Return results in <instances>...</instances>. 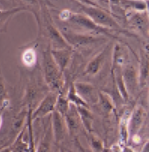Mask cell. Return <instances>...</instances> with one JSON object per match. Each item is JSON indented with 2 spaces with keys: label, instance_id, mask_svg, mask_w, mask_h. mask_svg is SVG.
Returning <instances> with one entry per match:
<instances>
[{
  "label": "cell",
  "instance_id": "cell-8",
  "mask_svg": "<svg viewBox=\"0 0 149 152\" xmlns=\"http://www.w3.org/2000/svg\"><path fill=\"white\" fill-rule=\"evenodd\" d=\"M67 129L68 128H67L64 116L61 115L57 111H54L52 113V130L55 140L61 141L63 139L64 136L66 135Z\"/></svg>",
  "mask_w": 149,
  "mask_h": 152
},
{
  "label": "cell",
  "instance_id": "cell-11",
  "mask_svg": "<svg viewBox=\"0 0 149 152\" xmlns=\"http://www.w3.org/2000/svg\"><path fill=\"white\" fill-rule=\"evenodd\" d=\"M149 78V58L146 55H142L141 62L139 65V72H138V80L139 86L144 87Z\"/></svg>",
  "mask_w": 149,
  "mask_h": 152
},
{
  "label": "cell",
  "instance_id": "cell-26",
  "mask_svg": "<svg viewBox=\"0 0 149 152\" xmlns=\"http://www.w3.org/2000/svg\"><path fill=\"white\" fill-rule=\"evenodd\" d=\"M146 9H147V12H148V15H149V1H146Z\"/></svg>",
  "mask_w": 149,
  "mask_h": 152
},
{
  "label": "cell",
  "instance_id": "cell-6",
  "mask_svg": "<svg viewBox=\"0 0 149 152\" xmlns=\"http://www.w3.org/2000/svg\"><path fill=\"white\" fill-rule=\"evenodd\" d=\"M122 77L127 93H136V91L139 88V80H138V73L132 65H128L125 67Z\"/></svg>",
  "mask_w": 149,
  "mask_h": 152
},
{
  "label": "cell",
  "instance_id": "cell-9",
  "mask_svg": "<svg viewBox=\"0 0 149 152\" xmlns=\"http://www.w3.org/2000/svg\"><path fill=\"white\" fill-rule=\"evenodd\" d=\"M145 118V110L141 106H137L130 115L129 119V134L132 136L137 134Z\"/></svg>",
  "mask_w": 149,
  "mask_h": 152
},
{
  "label": "cell",
  "instance_id": "cell-10",
  "mask_svg": "<svg viewBox=\"0 0 149 152\" xmlns=\"http://www.w3.org/2000/svg\"><path fill=\"white\" fill-rule=\"evenodd\" d=\"M51 55H52L54 61L57 64L59 69L63 72V70L66 68L67 64L71 57V50L68 49H60V50H54L51 49Z\"/></svg>",
  "mask_w": 149,
  "mask_h": 152
},
{
  "label": "cell",
  "instance_id": "cell-27",
  "mask_svg": "<svg viewBox=\"0 0 149 152\" xmlns=\"http://www.w3.org/2000/svg\"><path fill=\"white\" fill-rule=\"evenodd\" d=\"M0 152H10V150L8 148H6V149H3V150H1Z\"/></svg>",
  "mask_w": 149,
  "mask_h": 152
},
{
  "label": "cell",
  "instance_id": "cell-16",
  "mask_svg": "<svg viewBox=\"0 0 149 152\" xmlns=\"http://www.w3.org/2000/svg\"><path fill=\"white\" fill-rule=\"evenodd\" d=\"M78 113H79L80 119L83 121V124L86 126V128L90 129L91 126V122H92V117L91 114L89 112V110L87 109V107H77Z\"/></svg>",
  "mask_w": 149,
  "mask_h": 152
},
{
  "label": "cell",
  "instance_id": "cell-4",
  "mask_svg": "<svg viewBox=\"0 0 149 152\" xmlns=\"http://www.w3.org/2000/svg\"><path fill=\"white\" fill-rule=\"evenodd\" d=\"M57 97L58 94L56 92H50V93L46 95L44 98L42 99V101L40 102L38 107L36 108V110L34 111L33 118L44 117V116L48 115V114L53 113L55 111Z\"/></svg>",
  "mask_w": 149,
  "mask_h": 152
},
{
  "label": "cell",
  "instance_id": "cell-14",
  "mask_svg": "<svg viewBox=\"0 0 149 152\" xmlns=\"http://www.w3.org/2000/svg\"><path fill=\"white\" fill-rule=\"evenodd\" d=\"M36 52L32 48H28L22 53V62L26 67H33L36 64Z\"/></svg>",
  "mask_w": 149,
  "mask_h": 152
},
{
  "label": "cell",
  "instance_id": "cell-5",
  "mask_svg": "<svg viewBox=\"0 0 149 152\" xmlns=\"http://www.w3.org/2000/svg\"><path fill=\"white\" fill-rule=\"evenodd\" d=\"M62 36L65 39V41L68 43L69 46L73 47H82V46L90 45L92 43L96 42V38L91 35H83V34H77L73 32L65 31L61 32Z\"/></svg>",
  "mask_w": 149,
  "mask_h": 152
},
{
  "label": "cell",
  "instance_id": "cell-22",
  "mask_svg": "<svg viewBox=\"0 0 149 152\" xmlns=\"http://www.w3.org/2000/svg\"><path fill=\"white\" fill-rule=\"evenodd\" d=\"M111 152H122V149L120 148V146L118 144L113 145L112 148H111Z\"/></svg>",
  "mask_w": 149,
  "mask_h": 152
},
{
  "label": "cell",
  "instance_id": "cell-23",
  "mask_svg": "<svg viewBox=\"0 0 149 152\" xmlns=\"http://www.w3.org/2000/svg\"><path fill=\"white\" fill-rule=\"evenodd\" d=\"M132 140H133L135 143H139V142H140V137H139V135H138V134L133 135V136H132Z\"/></svg>",
  "mask_w": 149,
  "mask_h": 152
},
{
  "label": "cell",
  "instance_id": "cell-17",
  "mask_svg": "<svg viewBox=\"0 0 149 152\" xmlns=\"http://www.w3.org/2000/svg\"><path fill=\"white\" fill-rule=\"evenodd\" d=\"M147 19L145 18L144 15L140 14V13H136L132 16V18L130 19V22H132V24L136 27V28L140 29V30H143L145 29V27L147 26V22H146Z\"/></svg>",
  "mask_w": 149,
  "mask_h": 152
},
{
  "label": "cell",
  "instance_id": "cell-7",
  "mask_svg": "<svg viewBox=\"0 0 149 152\" xmlns=\"http://www.w3.org/2000/svg\"><path fill=\"white\" fill-rule=\"evenodd\" d=\"M72 24L75 25L83 27V28L87 29V30H92V31H97V32H104V28L98 26L95 24L93 21L91 20L88 16L85 14H80V13H71L69 20Z\"/></svg>",
  "mask_w": 149,
  "mask_h": 152
},
{
  "label": "cell",
  "instance_id": "cell-25",
  "mask_svg": "<svg viewBox=\"0 0 149 152\" xmlns=\"http://www.w3.org/2000/svg\"><path fill=\"white\" fill-rule=\"evenodd\" d=\"M2 123H3V118H2V114L0 112V128H1V126H2Z\"/></svg>",
  "mask_w": 149,
  "mask_h": 152
},
{
  "label": "cell",
  "instance_id": "cell-13",
  "mask_svg": "<svg viewBox=\"0 0 149 152\" xmlns=\"http://www.w3.org/2000/svg\"><path fill=\"white\" fill-rule=\"evenodd\" d=\"M103 58H104L103 54H100V55L96 56L95 58L92 59V60L87 64V66H86V69H85L86 74H89V75L96 74V73L99 71L101 63L103 62Z\"/></svg>",
  "mask_w": 149,
  "mask_h": 152
},
{
  "label": "cell",
  "instance_id": "cell-20",
  "mask_svg": "<svg viewBox=\"0 0 149 152\" xmlns=\"http://www.w3.org/2000/svg\"><path fill=\"white\" fill-rule=\"evenodd\" d=\"M36 152H50V143L49 140H48V133H45Z\"/></svg>",
  "mask_w": 149,
  "mask_h": 152
},
{
  "label": "cell",
  "instance_id": "cell-18",
  "mask_svg": "<svg viewBox=\"0 0 149 152\" xmlns=\"http://www.w3.org/2000/svg\"><path fill=\"white\" fill-rule=\"evenodd\" d=\"M99 102H100V104H101V107L103 108L106 112H109V111L113 109L112 101H111L110 97L108 96L107 94L99 92Z\"/></svg>",
  "mask_w": 149,
  "mask_h": 152
},
{
  "label": "cell",
  "instance_id": "cell-2",
  "mask_svg": "<svg viewBox=\"0 0 149 152\" xmlns=\"http://www.w3.org/2000/svg\"><path fill=\"white\" fill-rule=\"evenodd\" d=\"M82 10L86 16H88L94 23L102 28H105V27L111 29L118 28V24L114 20V18L111 17L110 14H108L104 10L99 9L98 7L85 6V5L82 6Z\"/></svg>",
  "mask_w": 149,
  "mask_h": 152
},
{
  "label": "cell",
  "instance_id": "cell-28",
  "mask_svg": "<svg viewBox=\"0 0 149 152\" xmlns=\"http://www.w3.org/2000/svg\"><path fill=\"white\" fill-rule=\"evenodd\" d=\"M148 100H149V99H148Z\"/></svg>",
  "mask_w": 149,
  "mask_h": 152
},
{
  "label": "cell",
  "instance_id": "cell-24",
  "mask_svg": "<svg viewBox=\"0 0 149 152\" xmlns=\"http://www.w3.org/2000/svg\"><path fill=\"white\" fill-rule=\"evenodd\" d=\"M122 152H134L132 149H130V148H128V147H124L123 149H122Z\"/></svg>",
  "mask_w": 149,
  "mask_h": 152
},
{
  "label": "cell",
  "instance_id": "cell-15",
  "mask_svg": "<svg viewBox=\"0 0 149 152\" xmlns=\"http://www.w3.org/2000/svg\"><path fill=\"white\" fill-rule=\"evenodd\" d=\"M70 102L68 101L67 97L65 95H58L57 101H56V106H55V111H57L61 114V115H65L66 112L68 111Z\"/></svg>",
  "mask_w": 149,
  "mask_h": 152
},
{
  "label": "cell",
  "instance_id": "cell-21",
  "mask_svg": "<svg viewBox=\"0 0 149 152\" xmlns=\"http://www.w3.org/2000/svg\"><path fill=\"white\" fill-rule=\"evenodd\" d=\"M71 13L72 12H70L69 10H63V11L59 14V18H60L61 20H63V21H68L70 16H71Z\"/></svg>",
  "mask_w": 149,
  "mask_h": 152
},
{
  "label": "cell",
  "instance_id": "cell-19",
  "mask_svg": "<svg viewBox=\"0 0 149 152\" xmlns=\"http://www.w3.org/2000/svg\"><path fill=\"white\" fill-rule=\"evenodd\" d=\"M5 96H6V88H5V82L4 78L0 71V106H3L4 103L6 102L5 100Z\"/></svg>",
  "mask_w": 149,
  "mask_h": 152
},
{
  "label": "cell",
  "instance_id": "cell-1",
  "mask_svg": "<svg viewBox=\"0 0 149 152\" xmlns=\"http://www.w3.org/2000/svg\"><path fill=\"white\" fill-rule=\"evenodd\" d=\"M43 73H44V79L47 85L52 90H60L63 84L62 80V71L59 69L57 64L54 61L52 55H51V49L48 48L43 53V61H42Z\"/></svg>",
  "mask_w": 149,
  "mask_h": 152
},
{
  "label": "cell",
  "instance_id": "cell-12",
  "mask_svg": "<svg viewBox=\"0 0 149 152\" xmlns=\"http://www.w3.org/2000/svg\"><path fill=\"white\" fill-rule=\"evenodd\" d=\"M131 113L126 111L123 114V117L120 121V141L123 144H126L129 136V119Z\"/></svg>",
  "mask_w": 149,
  "mask_h": 152
},
{
  "label": "cell",
  "instance_id": "cell-3",
  "mask_svg": "<svg viewBox=\"0 0 149 152\" xmlns=\"http://www.w3.org/2000/svg\"><path fill=\"white\" fill-rule=\"evenodd\" d=\"M73 85L77 95L86 104H96L99 102V92L90 84L78 82Z\"/></svg>",
  "mask_w": 149,
  "mask_h": 152
}]
</instances>
